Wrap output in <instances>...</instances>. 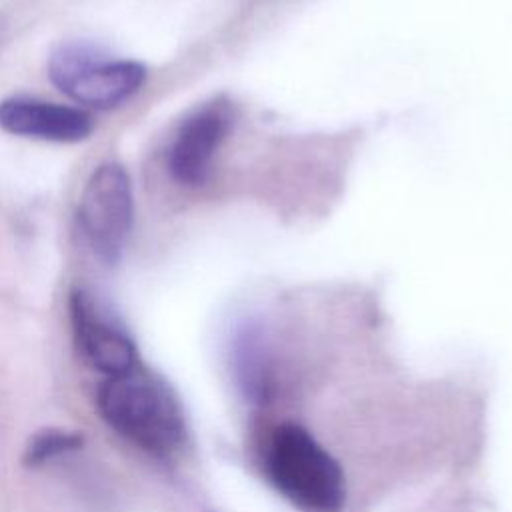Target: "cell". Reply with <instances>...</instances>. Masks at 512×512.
<instances>
[{"mask_svg":"<svg viewBox=\"0 0 512 512\" xmlns=\"http://www.w3.org/2000/svg\"><path fill=\"white\" fill-rule=\"evenodd\" d=\"M254 456L266 482L300 512H344L348 474L342 460L300 420L264 424Z\"/></svg>","mask_w":512,"mask_h":512,"instance_id":"6da1fadb","label":"cell"},{"mask_svg":"<svg viewBox=\"0 0 512 512\" xmlns=\"http://www.w3.org/2000/svg\"><path fill=\"white\" fill-rule=\"evenodd\" d=\"M96 408L118 436L154 458L170 460L188 444V422L178 394L142 364L106 376L96 392Z\"/></svg>","mask_w":512,"mask_h":512,"instance_id":"7a4b0ae2","label":"cell"},{"mask_svg":"<svg viewBox=\"0 0 512 512\" xmlns=\"http://www.w3.org/2000/svg\"><path fill=\"white\" fill-rule=\"evenodd\" d=\"M48 76L72 100L110 108L140 90L146 70L132 60H104L86 44H62L48 60Z\"/></svg>","mask_w":512,"mask_h":512,"instance_id":"3957f363","label":"cell"},{"mask_svg":"<svg viewBox=\"0 0 512 512\" xmlns=\"http://www.w3.org/2000/svg\"><path fill=\"white\" fill-rule=\"evenodd\" d=\"M78 218L94 254L106 264H114L134 220L130 176L120 164L108 162L92 172L80 198Z\"/></svg>","mask_w":512,"mask_h":512,"instance_id":"277c9868","label":"cell"},{"mask_svg":"<svg viewBox=\"0 0 512 512\" xmlns=\"http://www.w3.org/2000/svg\"><path fill=\"white\" fill-rule=\"evenodd\" d=\"M70 326L76 350L94 370L106 376L122 374L140 364L136 344L98 302L84 290L76 288L68 300Z\"/></svg>","mask_w":512,"mask_h":512,"instance_id":"5b68a950","label":"cell"},{"mask_svg":"<svg viewBox=\"0 0 512 512\" xmlns=\"http://www.w3.org/2000/svg\"><path fill=\"white\" fill-rule=\"evenodd\" d=\"M0 128L38 140L80 142L92 132L86 112L32 98H8L0 102Z\"/></svg>","mask_w":512,"mask_h":512,"instance_id":"8992f818","label":"cell"},{"mask_svg":"<svg viewBox=\"0 0 512 512\" xmlns=\"http://www.w3.org/2000/svg\"><path fill=\"white\" fill-rule=\"evenodd\" d=\"M228 118L218 106H206L188 116L168 152V170L184 186L206 180L212 158L226 134Z\"/></svg>","mask_w":512,"mask_h":512,"instance_id":"52a82bcc","label":"cell"},{"mask_svg":"<svg viewBox=\"0 0 512 512\" xmlns=\"http://www.w3.org/2000/svg\"><path fill=\"white\" fill-rule=\"evenodd\" d=\"M82 444H84V436L76 430H66L56 426L40 428L28 438L24 446L22 462L28 468H40L60 456L80 450Z\"/></svg>","mask_w":512,"mask_h":512,"instance_id":"ba28073f","label":"cell"}]
</instances>
